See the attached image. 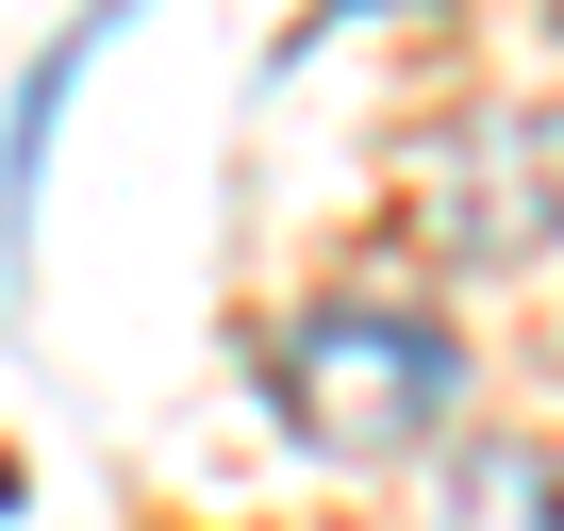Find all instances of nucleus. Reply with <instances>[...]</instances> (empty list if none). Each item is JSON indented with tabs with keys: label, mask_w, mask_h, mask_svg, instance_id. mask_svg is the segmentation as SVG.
<instances>
[{
	"label": "nucleus",
	"mask_w": 564,
	"mask_h": 531,
	"mask_svg": "<svg viewBox=\"0 0 564 531\" xmlns=\"http://www.w3.org/2000/svg\"><path fill=\"white\" fill-rule=\"evenodd\" d=\"M265 415H282V448H316L349 481L366 465H415L465 415V333L432 300H300L265 333Z\"/></svg>",
	"instance_id": "obj_1"
},
{
	"label": "nucleus",
	"mask_w": 564,
	"mask_h": 531,
	"mask_svg": "<svg viewBox=\"0 0 564 531\" xmlns=\"http://www.w3.org/2000/svg\"><path fill=\"white\" fill-rule=\"evenodd\" d=\"M432 232H448L465 266H531V249H564V117H547V100L465 117V150L432 166Z\"/></svg>",
	"instance_id": "obj_2"
},
{
	"label": "nucleus",
	"mask_w": 564,
	"mask_h": 531,
	"mask_svg": "<svg viewBox=\"0 0 564 531\" xmlns=\"http://www.w3.org/2000/svg\"><path fill=\"white\" fill-rule=\"evenodd\" d=\"M117 18H150V0H84V18L51 34V67L18 84V117H0V249L34 232V183H51V133H67V100H84V67L117 51Z\"/></svg>",
	"instance_id": "obj_3"
},
{
	"label": "nucleus",
	"mask_w": 564,
	"mask_h": 531,
	"mask_svg": "<svg viewBox=\"0 0 564 531\" xmlns=\"http://www.w3.org/2000/svg\"><path fill=\"white\" fill-rule=\"evenodd\" d=\"M432 531H564V448H547V432H465Z\"/></svg>",
	"instance_id": "obj_4"
},
{
	"label": "nucleus",
	"mask_w": 564,
	"mask_h": 531,
	"mask_svg": "<svg viewBox=\"0 0 564 531\" xmlns=\"http://www.w3.org/2000/svg\"><path fill=\"white\" fill-rule=\"evenodd\" d=\"M366 18H399V0H316V34H366ZM316 34H300V51H316Z\"/></svg>",
	"instance_id": "obj_5"
},
{
	"label": "nucleus",
	"mask_w": 564,
	"mask_h": 531,
	"mask_svg": "<svg viewBox=\"0 0 564 531\" xmlns=\"http://www.w3.org/2000/svg\"><path fill=\"white\" fill-rule=\"evenodd\" d=\"M547 18H564V0H547Z\"/></svg>",
	"instance_id": "obj_6"
}]
</instances>
